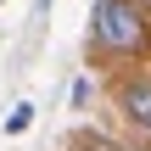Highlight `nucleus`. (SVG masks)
Instances as JSON below:
<instances>
[{
	"label": "nucleus",
	"mask_w": 151,
	"mask_h": 151,
	"mask_svg": "<svg viewBox=\"0 0 151 151\" xmlns=\"http://www.w3.org/2000/svg\"><path fill=\"white\" fill-rule=\"evenodd\" d=\"M90 45L106 56H140L151 45V6L146 0H95Z\"/></svg>",
	"instance_id": "1"
},
{
	"label": "nucleus",
	"mask_w": 151,
	"mask_h": 151,
	"mask_svg": "<svg viewBox=\"0 0 151 151\" xmlns=\"http://www.w3.org/2000/svg\"><path fill=\"white\" fill-rule=\"evenodd\" d=\"M78 151H123V146H112V140H101V134H84Z\"/></svg>",
	"instance_id": "4"
},
{
	"label": "nucleus",
	"mask_w": 151,
	"mask_h": 151,
	"mask_svg": "<svg viewBox=\"0 0 151 151\" xmlns=\"http://www.w3.org/2000/svg\"><path fill=\"white\" fill-rule=\"evenodd\" d=\"M129 151H151V140H140V146H129Z\"/></svg>",
	"instance_id": "5"
},
{
	"label": "nucleus",
	"mask_w": 151,
	"mask_h": 151,
	"mask_svg": "<svg viewBox=\"0 0 151 151\" xmlns=\"http://www.w3.org/2000/svg\"><path fill=\"white\" fill-rule=\"evenodd\" d=\"M146 6H151V0H146Z\"/></svg>",
	"instance_id": "6"
},
{
	"label": "nucleus",
	"mask_w": 151,
	"mask_h": 151,
	"mask_svg": "<svg viewBox=\"0 0 151 151\" xmlns=\"http://www.w3.org/2000/svg\"><path fill=\"white\" fill-rule=\"evenodd\" d=\"M28 123H34V106H17V112H11V118H6V129H11V134H22V129H28Z\"/></svg>",
	"instance_id": "3"
},
{
	"label": "nucleus",
	"mask_w": 151,
	"mask_h": 151,
	"mask_svg": "<svg viewBox=\"0 0 151 151\" xmlns=\"http://www.w3.org/2000/svg\"><path fill=\"white\" fill-rule=\"evenodd\" d=\"M118 112L151 140V78H123L118 84Z\"/></svg>",
	"instance_id": "2"
}]
</instances>
